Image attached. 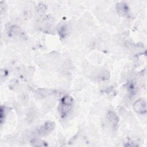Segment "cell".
I'll return each instance as SVG.
<instances>
[{"mask_svg":"<svg viewBox=\"0 0 147 147\" xmlns=\"http://www.w3.org/2000/svg\"><path fill=\"white\" fill-rule=\"evenodd\" d=\"M73 99L71 96H64L60 100L59 105V111L61 117H65L70 110L72 103Z\"/></svg>","mask_w":147,"mask_h":147,"instance_id":"1","label":"cell"},{"mask_svg":"<svg viewBox=\"0 0 147 147\" xmlns=\"http://www.w3.org/2000/svg\"><path fill=\"white\" fill-rule=\"evenodd\" d=\"M54 127L55 123L53 122L47 121L37 127L34 130V133L37 135L45 136L51 132L54 129Z\"/></svg>","mask_w":147,"mask_h":147,"instance_id":"2","label":"cell"},{"mask_svg":"<svg viewBox=\"0 0 147 147\" xmlns=\"http://www.w3.org/2000/svg\"><path fill=\"white\" fill-rule=\"evenodd\" d=\"M134 110L138 114H145L146 112V102L142 99L137 100L133 105Z\"/></svg>","mask_w":147,"mask_h":147,"instance_id":"3","label":"cell"},{"mask_svg":"<svg viewBox=\"0 0 147 147\" xmlns=\"http://www.w3.org/2000/svg\"><path fill=\"white\" fill-rule=\"evenodd\" d=\"M107 119L113 129H116L118 125L119 118L117 114L113 111H109L107 114Z\"/></svg>","mask_w":147,"mask_h":147,"instance_id":"4","label":"cell"},{"mask_svg":"<svg viewBox=\"0 0 147 147\" xmlns=\"http://www.w3.org/2000/svg\"><path fill=\"white\" fill-rule=\"evenodd\" d=\"M116 9L118 13L122 16L126 15L129 10L128 5L125 2H118L117 3Z\"/></svg>","mask_w":147,"mask_h":147,"instance_id":"5","label":"cell"},{"mask_svg":"<svg viewBox=\"0 0 147 147\" xmlns=\"http://www.w3.org/2000/svg\"><path fill=\"white\" fill-rule=\"evenodd\" d=\"M9 35L12 37H22L23 35L22 32L20 28L17 26H12L9 29Z\"/></svg>","mask_w":147,"mask_h":147,"instance_id":"6","label":"cell"},{"mask_svg":"<svg viewBox=\"0 0 147 147\" xmlns=\"http://www.w3.org/2000/svg\"><path fill=\"white\" fill-rule=\"evenodd\" d=\"M67 32H68V30H67V27L66 25H63L62 26H61L59 30V35L61 37H64L66 36Z\"/></svg>","mask_w":147,"mask_h":147,"instance_id":"7","label":"cell"},{"mask_svg":"<svg viewBox=\"0 0 147 147\" xmlns=\"http://www.w3.org/2000/svg\"><path fill=\"white\" fill-rule=\"evenodd\" d=\"M32 145L33 146H46L47 144L45 143V142H43L42 141L39 140H33L31 142Z\"/></svg>","mask_w":147,"mask_h":147,"instance_id":"8","label":"cell"},{"mask_svg":"<svg viewBox=\"0 0 147 147\" xmlns=\"http://www.w3.org/2000/svg\"><path fill=\"white\" fill-rule=\"evenodd\" d=\"M5 108L2 106L1 107V113H0V119H1V123H2L3 121L5 119Z\"/></svg>","mask_w":147,"mask_h":147,"instance_id":"9","label":"cell"},{"mask_svg":"<svg viewBox=\"0 0 147 147\" xmlns=\"http://www.w3.org/2000/svg\"><path fill=\"white\" fill-rule=\"evenodd\" d=\"M46 9V6L42 4L40 5V6H38V10L40 12V13H43L45 11Z\"/></svg>","mask_w":147,"mask_h":147,"instance_id":"10","label":"cell"}]
</instances>
